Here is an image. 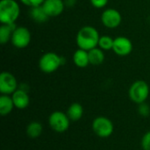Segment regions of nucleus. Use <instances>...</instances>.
I'll list each match as a JSON object with an SVG mask.
<instances>
[{"label":"nucleus","mask_w":150,"mask_h":150,"mask_svg":"<svg viewBox=\"0 0 150 150\" xmlns=\"http://www.w3.org/2000/svg\"><path fill=\"white\" fill-rule=\"evenodd\" d=\"M99 39V33L94 26L84 25L78 31L76 40L79 48L90 51L98 47Z\"/></svg>","instance_id":"1"},{"label":"nucleus","mask_w":150,"mask_h":150,"mask_svg":"<svg viewBox=\"0 0 150 150\" xmlns=\"http://www.w3.org/2000/svg\"><path fill=\"white\" fill-rule=\"evenodd\" d=\"M20 7L16 0H1L0 22L2 25H11L18 18Z\"/></svg>","instance_id":"2"},{"label":"nucleus","mask_w":150,"mask_h":150,"mask_svg":"<svg viewBox=\"0 0 150 150\" xmlns=\"http://www.w3.org/2000/svg\"><path fill=\"white\" fill-rule=\"evenodd\" d=\"M63 64H65V58L54 52L44 54L39 60V68L46 74L55 72Z\"/></svg>","instance_id":"3"},{"label":"nucleus","mask_w":150,"mask_h":150,"mask_svg":"<svg viewBox=\"0 0 150 150\" xmlns=\"http://www.w3.org/2000/svg\"><path fill=\"white\" fill-rule=\"evenodd\" d=\"M149 84L143 80H137L130 86L128 95L134 103L140 105L146 102L149 96Z\"/></svg>","instance_id":"4"},{"label":"nucleus","mask_w":150,"mask_h":150,"mask_svg":"<svg viewBox=\"0 0 150 150\" xmlns=\"http://www.w3.org/2000/svg\"><path fill=\"white\" fill-rule=\"evenodd\" d=\"M92 130L96 135L105 139L112 134L114 126L110 119L105 116H98L92 122Z\"/></svg>","instance_id":"5"},{"label":"nucleus","mask_w":150,"mask_h":150,"mask_svg":"<svg viewBox=\"0 0 150 150\" xmlns=\"http://www.w3.org/2000/svg\"><path fill=\"white\" fill-rule=\"evenodd\" d=\"M70 121L71 120L68 117L67 113L61 111H55L52 112L48 118V124L50 127L54 132L59 134L64 133L69 129Z\"/></svg>","instance_id":"6"},{"label":"nucleus","mask_w":150,"mask_h":150,"mask_svg":"<svg viewBox=\"0 0 150 150\" xmlns=\"http://www.w3.org/2000/svg\"><path fill=\"white\" fill-rule=\"evenodd\" d=\"M31 33L25 26H17L11 35V42L17 48H25L31 42Z\"/></svg>","instance_id":"7"},{"label":"nucleus","mask_w":150,"mask_h":150,"mask_svg":"<svg viewBox=\"0 0 150 150\" xmlns=\"http://www.w3.org/2000/svg\"><path fill=\"white\" fill-rule=\"evenodd\" d=\"M18 89V81L14 75L4 71L0 75V92L3 95H11Z\"/></svg>","instance_id":"8"},{"label":"nucleus","mask_w":150,"mask_h":150,"mask_svg":"<svg viewBox=\"0 0 150 150\" xmlns=\"http://www.w3.org/2000/svg\"><path fill=\"white\" fill-rule=\"evenodd\" d=\"M101 21L105 27L109 29H114L121 24L122 17L118 10L108 8L103 11L101 15Z\"/></svg>","instance_id":"9"},{"label":"nucleus","mask_w":150,"mask_h":150,"mask_svg":"<svg viewBox=\"0 0 150 150\" xmlns=\"http://www.w3.org/2000/svg\"><path fill=\"white\" fill-rule=\"evenodd\" d=\"M133 47L132 41L125 36H120L114 39L112 50L119 56H127L130 54L133 51Z\"/></svg>","instance_id":"10"},{"label":"nucleus","mask_w":150,"mask_h":150,"mask_svg":"<svg viewBox=\"0 0 150 150\" xmlns=\"http://www.w3.org/2000/svg\"><path fill=\"white\" fill-rule=\"evenodd\" d=\"M42 7L47 16L52 18L60 16L65 9V4L63 0H45Z\"/></svg>","instance_id":"11"},{"label":"nucleus","mask_w":150,"mask_h":150,"mask_svg":"<svg viewBox=\"0 0 150 150\" xmlns=\"http://www.w3.org/2000/svg\"><path fill=\"white\" fill-rule=\"evenodd\" d=\"M12 101L17 109L24 110L30 104V98L28 92L23 89L18 88L16 91H14L11 95Z\"/></svg>","instance_id":"12"},{"label":"nucleus","mask_w":150,"mask_h":150,"mask_svg":"<svg viewBox=\"0 0 150 150\" xmlns=\"http://www.w3.org/2000/svg\"><path fill=\"white\" fill-rule=\"evenodd\" d=\"M73 62L78 68H86L90 64L89 53L86 50L78 48L73 54Z\"/></svg>","instance_id":"13"},{"label":"nucleus","mask_w":150,"mask_h":150,"mask_svg":"<svg viewBox=\"0 0 150 150\" xmlns=\"http://www.w3.org/2000/svg\"><path fill=\"white\" fill-rule=\"evenodd\" d=\"M15 107L11 95H1L0 97V114L6 116L10 114Z\"/></svg>","instance_id":"14"},{"label":"nucleus","mask_w":150,"mask_h":150,"mask_svg":"<svg viewBox=\"0 0 150 150\" xmlns=\"http://www.w3.org/2000/svg\"><path fill=\"white\" fill-rule=\"evenodd\" d=\"M30 17L31 18L37 23H45L48 19V16L43 9L42 5L34 6L30 8Z\"/></svg>","instance_id":"15"},{"label":"nucleus","mask_w":150,"mask_h":150,"mask_svg":"<svg viewBox=\"0 0 150 150\" xmlns=\"http://www.w3.org/2000/svg\"><path fill=\"white\" fill-rule=\"evenodd\" d=\"M83 107L79 103H73L71 104L67 111V115L71 121H78L82 119L83 115Z\"/></svg>","instance_id":"16"},{"label":"nucleus","mask_w":150,"mask_h":150,"mask_svg":"<svg viewBox=\"0 0 150 150\" xmlns=\"http://www.w3.org/2000/svg\"><path fill=\"white\" fill-rule=\"evenodd\" d=\"M89 53V59H90V64L94 66H98L102 64L105 61V53L104 50L100 47H97L95 48L91 49L88 51Z\"/></svg>","instance_id":"17"},{"label":"nucleus","mask_w":150,"mask_h":150,"mask_svg":"<svg viewBox=\"0 0 150 150\" xmlns=\"http://www.w3.org/2000/svg\"><path fill=\"white\" fill-rule=\"evenodd\" d=\"M43 132V126L39 121H32L30 122L25 129L26 135L31 139L39 138Z\"/></svg>","instance_id":"18"},{"label":"nucleus","mask_w":150,"mask_h":150,"mask_svg":"<svg viewBox=\"0 0 150 150\" xmlns=\"http://www.w3.org/2000/svg\"><path fill=\"white\" fill-rule=\"evenodd\" d=\"M17 26L15 24L11 25H1L0 26V43L2 45L6 44L11 40L12 33Z\"/></svg>","instance_id":"19"},{"label":"nucleus","mask_w":150,"mask_h":150,"mask_svg":"<svg viewBox=\"0 0 150 150\" xmlns=\"http://www.w3.org/2000/svg\"><path fill=\"white\" fill-rule=\"evenodd\" d=\"M113 43H114V39H112L109 35H103L100 36L98 41V47H100L104 51H109L112 49Z\"/></svg>","instance_id":"20"},{"label":"nucleus","mask_w":150,"mask_h":150,"mask_svg":"<svg viewBox=\"0 0 150 150\" xmlns=\"http://www.w3.org/2000/svg\"><path fill=\"white\" fill-rule=\"evenodd\" d=\"M138 113L144 117V118H147L149 117L150 114V107L149 105H147L146 103H142V104H140L139 105V107H138Z\"/></svg>","instance_id":"21"},{"label":"nucleus","mask_w":150,"mask_h":150,"mask_svg":"<svg viewBox=\"0 0 150 150\" xmlns=\"http://www.w3.org/2000/svg\"><path fill=\"white\" fill-rule=\"evenodd\" d=\"M141 145L143 150H150V131H148L142 136Z\"/></svg>","instance_id":"22"},{"label":"nucleus","mask_w":150,"mask_h":150,"mask_svg":"<svg viewBox=\"0 0 150 150\" xmlns=\"http://www.w3.org/2000/svg\"><path fill=\"white\" fill-rule=\"evenodd\" d=\"M23 4L28 6V7H34V6H39L42 5L45 0H19Z\"/></svg>","instance_id":"23"},{"label":"nucleus","mask_w":150,"mask_h":150,"mask_svg":"<svg viewBox=\"0 0 150 150\" xmlns=\"http://www.w3.org/2000/svg\"><path fill=\"white\" fill-rule=\"evenodd\" d=\"M90 1L93 7L97 9H102L107 5L109 0H90Z\"/></svg>","instance_id":"24"},{"label":"nucleus","mask_w":150,"mask_h":150,"mask_svg":"<svg viewBox=\"0 0 150 150\" xmlns=\"http://www.w3.org/2000/svg\"><path fill=\"white\" fill-rule=\"evenodd\" d=\"M65 7H69V8H72L76 5V0H63Z\"/></svg>","instance_id":"25"}]
</instances>
